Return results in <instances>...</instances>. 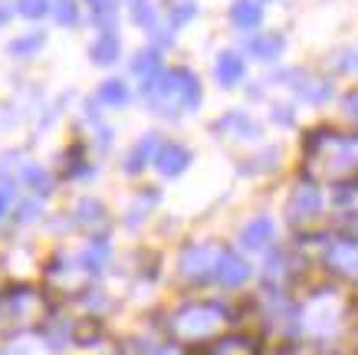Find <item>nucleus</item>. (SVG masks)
<instances>
[{"mask_svg": "<svg viewBox=\"0 0 358 355\" xmlns=\"http://www.w3.org/2000/svg\"><path fill=\"white\" fill-rule=\"evenodd\" d=\"M319 211H322V194L315 191L313 184H299L293 191V197H289V204H286V217H289L293 224L313 221Z\"/></svg>", "mask_w": 358, "mask_h": 355, "instance_id": "nucleus-7", "label": "nucleus"}, {"mask_svg": "<svg viewBox=\"0 0 358 355\" xmlns=\"http://www.w3.org/2000/svg\"><path fill=\"white\" fill-rule=\"evenodd\" d=\"M230 326V309L217 300H194L185 302L168 316V339L185 349H204V345L217 342L224 329Z\"/></svg>", "mask_w": 358, "mask_h": 355, "instance_id": "nucleus-2", "label": "nucleus"}, {"mask_svg": "<svg viewBox=\"0 0 358 355\" xmlns=\"http://www.w3.org/2000/svg\"><path fill=\"white\" fill-rule=\"evenodd\" d=\"M224 250L220 244H187L178 257V270L181 277L191 283H204V280H217V267L224 260Z\"/></svg>", "mask_w": 358, "mask_h": 355, "instance_id": "nucleus-6", "label": "nucleus"}, {"mask_svg": "<svg viewBox=\"0 0 358 355\" xmlns=\"http://www.w3.org/2000/svg\"><path fill=\"white\" fill-rule=\"evenodd\" d=\"M17 7H20L23 17H43V13L50 11L46 0H17Z\"/></svg>", "mask_w": 358, "mask_h": 355, "instance_id": "nucleus-18", "label": "nucleus"}, {"mask_svg": "<svg viewBox=\"0 0 358 355\" xmlns=\"http://www.w3.org/2000/svg\"><path fill=\"white\" fill-rule=\"evenodd\" d=\"M250 263L243 257H240L237 250H224V260H220L217 267V283L220 286H227V290H237V286H243V283L250 280Z\"/></svg>", "mask_w": 358, "mask_h": 355, "instance_id": "nucleus-9", "label": "nucleus"}, {"mask_svg": "<svg viewBox=\"0 0 358 355\" xmlns=\"http://www.w3.org/2000/svg\"><path fill=\"white\" fill-rule=\"evenodd\" d=\"M10 201H13V191L10 188H0V217L10 211Z\"/></svg>", "mask_w": 358, "mask_h": 355, "instance_id": "nucleus-22", "label": "nucleus"}, {"mask_svg": "<svg viewBox=\"0 0 358 355\" xmlns=\"http://www.w3.org/2000/svg\"><path fill=\"white\" fill-rule=\"evenodd\" d=\"M155 165H158V172L168 174V178H174V174H181L191 165V151L185 148V145H162L158 148V158H155Z\"/></svg>", "mask_w": 358, "mask_h": 355, "instance_id": "nucleus-11", "label": "nucleus"}, {"mask_svg": "<svg viewBox=\"0 0 358 355\" xmlns=\"http://www.w3.org/2000/svg\"><path fill=\"white\" fill-rule=\"evenodd\" d=\"M234 23H237V27H257V23H260V7H257L253 0H237Z\"/></svg>", "mask_w": 358, "mask_h": 355, "instance_id": "nucleus-16", "label": "nucleus"}, {"mask_svg": "<svg viewBox=\"0 0 358 355\" xmlns=\"http://www.w3.org/2000/svg\"><path fill=\"white\" fill-rule=\"evenodd\" d=\"M240 76H243V60H240L237 53H224L217 60V79L220 83H237Z\"/></svg>", "mask_w": 358, "mask_h": 355, "instance_id": "nucleus-14", "label": "nucleus"}, {"mask_svg": "<svg viewBox=\"0 0 358 355\" xmlns=\"http://www.w3.org/2000/svg\"><path fill=\"white\" fill-rule=\"evenodd\" d=\"M345 112L352 118H358V89H352V92H348V99H345Z\"/></svg>", "mask_w": 358, "mask_h": 355, "instance_id": "nucleus-23", "label": "nucleus"}, {"mask_svg": "<svg viewBox=\"0 0 358 355\" xmlns=\"http://www.w3.org/2000/svg\"><path fill=\"white\" fill-rule=\"evenodd\" d=\"M50 300L36 286H10L0 293V335H20L46 323Z\"/></svg>", "mask_w": 358, "mask_h": 355, "instance_id": "nucleus-3", "label": "nucleus"}, {"mask_svg": "<svg viewBox=\"0 0 358 355\" xmlns=\"http://www.w3.org/2000/svg\"><path fill=\"white\" fill-rule=\"evenodd\" d=\"M56 17H59V23H76V7H73V4L66 0V4H59Z\"/></svg>", "mask_w": 358, "mask_h": 355, "instance_id": "nucleus-21", "label": "nucleus"}, {"mask_svg": "<svg viewBox=\"0 0 358 355\" xmlns=\"http://www.w3.org/2000/svg\"><path fill=\"white\" fill-rule=\"evenodd\" d=\"M273 237H276V224H273V217H253V221L240 230V247L266 250L273 244Z\"/></svg>", "mask_w": 358, "mask_h": 355, "instance_id": "nucleus-10", "label": "nucleus"}, {"mask_svg": "<svg viewBox=\"0 0 358 355\" xmlns=\"http://www.w3.org/2000/svg\"><path fill=\"white\" fill-rule=\"evenodd\" d=\"M158 69V56L155 53H141L138 63H135V73H155Z\"/></svg>", "mask_w": 358, "mask_h": 355, "instance_id": "nucleus-20", "label": "nucleus"}, {"mask_svg": "<svg viewBox=\"0 0 358 355\" xmlns=\"http://www.w3.org/2000/svg\"><path fill=\"white\" fill-rule=\"evenodd\" d=\"M109 244L106 240H96V244H89L86 253H83V267L89 270V273H102V267H106V260H109Z\"/></svg>", "mask_w": 358, "mask_h": 355, "instance_id": "nucleus-12", "label": "nucleus"}, {"mask_svg": "<svg viewBox=\"0 0 358 355\" xmlns=\"http://www.w3.org/2000/svg\"><path fill=\"white\" fill-rule=\"evenodd\" d=\"M102 99H106V102L122 106V102L129 99V92H125V86H122V83H106V86H102Z\"/></svg>", "mask_w": 358, "mask_h": 355, "instance_id": "nucleus-19", "label": "nucleus"}, {"mask_svg": "<svg viewBox=\"0 0 358 355\" xmlns=\"http://www.w3.org/2000/svg\"><path fill=\"white\" fill-rule=\"evenodd\" d=\"M145 92L152 96L155 109L158 112H174V109H191L201 102V86H197V79L187 69H174V73L162 76V79H152Z\"/></svg>", "mask_w": 358, "mask_h": 355, "instance_id": "nucleus-4", "label": "nucleus"}, {"mask_svg": "<svg viewBox=\"0 0 358 355\" xmlns=\"http://www.w3.org/2000/svg\"><path fill=\"white\" fill-rule=\"evenodd\" d=\"M280 50H282L280 36H257V40H250V53L260 56V60H273Z\"/></svg>", "mask_w": 358, "mask_h": 355, "instance_id": "nucleus-17", "label": "nucleus"}, {"mask_svg": "<svg viewBox=\"0 0 358 355\" xmlns=\"http://www.w3.org/2000/svg\"><path fill=\"white\" fill-rule=\"evenodd\" d=\"M155 148H158V139H155V135L141 139L138 145H135V151L129 155V172H138V168H145V165H148V158L155 155Z\"/></svg>", "mask_w": 358, "mask_h": 355, "instance_id": "nucleus-15", "label": "nucleus"}, {"mask_svg": "<svg viewBox=\"0 0 358 355\" xmlns=\"http://www.w3.org/2000/svg\"><path fill=\"white\" fill-rule=\"evenodd\" d=\"M306 178L319 184L358 181V135L342 132H313L306 141Z\"/></svg>", "mask_w": 358, "mask_h": 355, "instance_id": "nucleus-1", "label": "nucleus"}, {"mask_svg": "<svg viewBox=\"0 0 358 355\" xmlns=\"http://www.w3.org/2000/svg\"><path fill=\"white\" fill-rule=\"evenodd\" d=\"M197 355H260V342L247 333H230L220 335L217 342L204 345Z\"/></svg>", "mask_w": 358, "mask_h": 355, "instance_id": "nucleus-8", "label": "nucleus"}, {"mask_svg": "<svg viewBox=\"0 0 358 355\" xmlns=\"http://www.w3.org/2000/svg\"><path fill=\"white\" fill-rule=\"evenodd\" d=\"M115 56H119V40H115L112 33H102L96 43H92V60L102 66H109V63H115Z\"/></svg>", "mask_w": 358, "mask_h": 355, "instance_id": "nucleus-13", "label": "nucleus"}, {"mask_svg": "<svg viewBox=\"0 0 358 355\" xmlns=\"http://www.w3.org/2000/svg\"><path fill=\"white\" fill-rule=\"evenodd\" d=\"M322 267L345 283H358V234H336L322 244Z\"/></svg>", "mask_w": 358, "mask_h": 355, "instance_id": "nucleus-5", "label": "nucleus"}]
</instances>
